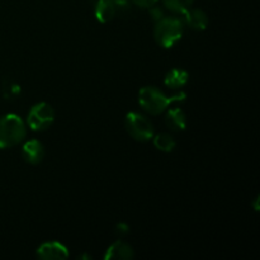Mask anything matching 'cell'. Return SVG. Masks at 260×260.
Listing matches in <instances>:
<instances>
[{
    "instance_id": "1",
    "label": "cell",
    "mask_w": 260,
    "mask_h": 260,
    "mask_svg": "<svg viewBox=\"0 0 260 260\" xmlns=\"http://www.w3.org/2000/svg\"><path fill=\"white\" fill-rule=\"evenodd\" d=\"M185 99L184 93H179L174 96H168L155 86H145L139 91V104L146 113L157 116L167 111L172 103H178Z\"/></svg>"
},
{
    "instance_id": "2",
    "label": "cell",
    "mask_w": 260,
    "mask_h": 260,
    "mask_svg": "<svg viewBox=\"0 0 260 260\" xmlns=\"http://www.w3.org/2000/svg\"><path fill=\"white\" fill-rule=\"evenodd\" d=\"M27 128L25 123L17 114H5L0 117V149H10L24 140Z\"/></svg>"
},
{
    "instance_id": "3",
    "label": "cell",
    "mask_w": 260,
    "mask_h": 260,
    "mask_svg": "<svg viewBox=\"0 0 260 260\" xmlns=\"http://www.w3.org/2000/svg\"><path fill=\"white\" fill-rule=\"evenodd\" d=\"M184 32V23L177 17H162L157 20L154 29V37L157 45L170 48L180 41Z\"/></svg>"
},
{
    "instance_id": "4",
    "label": "cell",
    "mask_w": 260,
    "mask_h": 260,
    "mask_svg": "<svg viewBox=\"0 0 260 260\" xmlns=\"http://www.w3.org/2000/svg\"><path fill=\"white\" fill-rule=\"evenodd\" d=\"M126 129L132 139L140 142H146L154 137L152 123L137 112H129L126 116Z\"/></svg>"
},
{
    "instance_id": "5",
    "label": "cell",
    "mask_w": 260,
    "mask_h": 260,
    "mask_svg": "<svg viewBox=\"0 0 260 260\" xmlns=\"http://www.w3.org/2000/svg\"><path fill=\"white\" fill-rule=\"evenodd\" d=\"M53 121H55V111H53L52 106L46 102L35 104L30 108L27 117L28 127L37 132H42L50 128Z\"/></svg>"
},
{
    "instance_id": "6",
    "label": "cell",
    "mask_w": 260,
    "mask_h": 260,
    "mask_svg": "<svg viewBox=\"0 0 260 260\" xmlns=\"http://www.w3.org/2000/svg\"><path fill=\"white\" fill-rule=\"evenodd\" d=\"M36 255L45 260H62L69 256V250L65 245L58 241H48L43 243L36 251Z\"/></svg>"
},
{
    "instance_id": "7",
    "label": "cell",
    "mask_w": 260,
    "mask_h": 260,
    "mask_svg": "<svg viewBox=\"0 0 260 260\" xmlns=\"http://www.w3.org/2000/svg\"><path fill=\"white\" fill-rule=\"evenodd\" d=\"M22 156L28 164L37 165L45 157V147L37 140H29L23 145Z\"/></svg>"
},
{
    "instance_id": "8",
    "label": "cell",
    "mask_w": 260,
    "mask_h": 260,
    "mask_svg": "<svg viewBox=\"0 0 260 260\" xmlns=\"http://www.w3.org/2000/svg\"><path fill=\"white\" fill-rule=\"evenodd\" d=\"M134 258V249L122 240H117L106 251V260H131Z\"/></svg>"
},
{
    "instance_id": "9",
    "label": "cell",
    "mask_w": 260,
    "mask_h": 260,
    "mask_svg": "<svg viewBox=\"0 0 260 260\" xmlns=\"http://www.w3.org/2000/svg\"><path fill=\"white\" fill-rule=\"evenodd\" d=\"M184 14L185 24L194 30H205L208 25V17L203 10L201 9H188Z\"/></svg>"
},
{
    "instance_id": "10",
    "label": "cell",
    "mask_w": 260,
    "mask_h": 260,
    "mask_svg": "<svg viewBox=\"0 0 260 260\" xmlns=\"http://www.w3.org/2000/svg\"><path fill=\"white\" fill-rule=\"evenodd\" d=\"M165 124L172 131H183L187 126V118L183 109L179 107L170 108L165 114Z\"/></svg>"
},
{
    "instance_id": "11",
    "label": "cell",
    "mask_w": 260,
    "mask_h": 260,
    "mask_svg": "<svg viewBox=\"0 0 260 260\" xmlns=\"http://www.w3.org/2000/svg\"><path fill=\"white\" fill-rule=\"evenodd\" d=\"M189 80V74L183 69H172L164 78V84L170 89L183 88Z\"/></svg>"
},
{
    "instance_id": "12",
    "label": "cell",
    "mask_w": 260,
    "mask_h": 260,
    "mask_svg": "<svg viewBox=\"0 0 260 260\" xmlns=\"http://www.w3.org/2000/svg\"><path fill=\"white\" fill-rule=\"evenodd\" d=\"M117 9L112 0H98L95 5V18L101 23H109L114 19Z\"/></svg>"
},
{
    "instance_id": "13",
    "label": "cell",
    "mask_w": 260,
    "mask_h": 260,
    "mask_svg": "<svg viewBox=\"0 0 260 260\" xmlns=\"http://www.w3.org/2000/svg\"><path fill=\"white\" fill-rule=\"evenodd\" d=\"M152 139H154L155 147L162 152H172L175 149V145H177L174 137L169 134H165V132L156 135Z\"/></svg>"
},
{
    "instance_id": "14",
    "label": "cell",
    "mask_w": 260,
    "mask_h": 260,
    "mask_svg": "<svg viewBox=\"0 0 260 260\" xmlns=\"http://www.w3.org/2000/svg\"><path fill=\"white\" fill-rule=\"evenodd\" d=\"M162 3H164V7L170 12L183 14L192 7L194 0H162Z\"/></svg>"
},
{
    "instance_id": "15",
    "label": "cell",
    "mask_w": 260,
    "mask_h": 260,
    "mask_svg": "<svg viewBox=\"0 0 260 260\" xmlns=\"http://www.w3.org/2000/svg\"><path fill=\"white\" fill-rule=\"evenodd\" d=\"M3 90H4L5 99L14 98L15 95L19 94V86L15 85L12 81H7V84H4V86H3Z\"/></svg>"
},
{
    "instance_id": "16",
    "label": "cell",
    "mask_w": 260,
    "mask_h": 260,
    "mask_svg": "<svg viewBox=\"0 0 260 260\" xmlns=\"http://www.w3.org/2000/svg\"><path fill=\"white\" fill-rule=\"evenodd\" d=\"M149 13H150V15H151V18L155 20V22H157V20L161 19L162 17H165L164 12H162L161 8L155 7V5H152V7L149 8Z\"/></svg>"
},
{
    "instance_id": "17",
    "label": "cell",
    "mask_w": 260,
    "mask_h": 260,
    "mask_svg": "<svg viewBox=\"0 0 260 260\" xmlns=\"http://www.w3.org/2000/svg\"><path fill=\"white\" fill-rule=\"evenodd\" d=\"M116 7L117 12H128L129 10V0H112Z\"/></svg>"
},
{
    "instance_id": "18",
    "label": "cell",
    "mask_w": 260,
    "mask_h": 260,
    "mask_svg": "<svg viewBox=\"0 0 260 260\" xmlns=\"http://www.w3.org/2000/svg\"><path fill=\"white\" fill-rule=\"evenodd\" d=\"M131 2L134 3L135 5H137V7L146 8V9H149L150 7H152V5L156 4L157 0H131Z\"/></svg>"
},
{
    "instance_id": "19",
    "label": "cell",
    "mask_w": 260,
    "mask_h": 260,
    "mask_svg": "<svg viewBox=\"0 0 260 260\" xmlns=\"http://www.w3.org/2000/svg\"><path fill=\"white\" fill-rule=\"evenodd\" d=\"M116 233L118 234V235H127V234L129 233V226L126 225V223H118L116 228Z\"/></svg>"
}]
</instances>
